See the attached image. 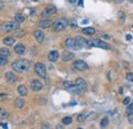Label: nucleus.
<instances>
[{
    "instance_id": "f8f14e48",
    "label": "nucleus",
    "mask_w": 133,
    "mask_h": 129,
    "mask_svg": "<svg viewBox=\"0 0 133 129\" xmlns=\"http://www.w3.org/2000/svg\"><path fill=\"white\" fill-rule=\"evenodd\" d=\"M42 87H43V84L39 80H37V79L33 80L31 82V88H32L33 91H39V90H41Z\"/></svg>"
},
{
    "instance_id": "a19ab883",
    "label": "nucleus",
    "mask_w": 133,
    "mask_h": 129,
    "mask_svg": "<svg viewBox=\"0 0 133 129\" xmlns=\"http://www.w3.org/2000/svg\"><path fill=\"white\" fill-rule=\"evenodd\" d=\"M69 1H70V3H76L77 0H69Z\"/></svg>"
},
{
    "instance_id": "423d86ee",
    "label": "nucleus",
    "mask_w": 133,
    "mask_h": 129,
    "mask_svg": "<svg viewBox=\"0 0 133 129\" xmlns=\"http://www.w3.org/2000/svg\"><path fill=\"white\" fill-rule=\"evenodd\" d=\"M73 67L75 70H77V71L82 72V71H85V70L88 69V64L82 60H78V61H75L73 63Z\"/></svg>"
},
{
    "instance_id": "2f4dec72",
    "label": "nucleus",
    "mask_w": 133,
    "mask_h": 129,
    "mask_svg": "<svg viewBox=\"0 0 133 129\" xmlns=\"http://www.w3.org/2000/svg\"><path fill=\"white\" fill-rule=\"evenodd\" d=\"M85 119H86V116L84 115V114H80V115H78V117H77V121L78 122H84L85 121Z\"/></svg>"
},
{
    "instance_id": "aec40b11",
    "label": "nucleus",
    "mask_w": 133,
    "mask_h": 129,
    "mask_svg": "<svg viewBox=\"0 0 133 129\" xmlns=\"http://www.w3.org/2000/svg\"><path fill=\"white\" fill-rule=\"evenodd\" d=\"M82 33L85 35H93L95 33V30L91 27H87V28H83L82 29Z\"/></svg>"
},
{
    "instance_id": "a878e982",
    "label": "nucleus",
    "mask_w": 133,
    "mask_h": 129,
    "mask_svg": "<svg viewBox=\"0 0 133 129\" xmlns=\"http://www.w3.org/2000/svg\"><path fill=\"white\" fill-rule=\"evenodd\" d=\"M0 55L2 56H9L10 55V50L8 48H5V47H2L0 48Z\"/></svg>"
},
{
    "instance_id": "a211bd4d",
    "label": "nucleus",
    "mask_w": 133,
    "mask_h": 129,
    "mask_svg": "<svg viewBox=\"0 0 133 129\" xmlns=\"http://www.w3.org/2000/svg\"><path fill=\"white\" fill-rule=\"evenodd\" d=\"M5 78H6V80L9 82V83H13V82H15V80H16L15 75L11 72H7L6 74H5Z\"/></svg>"
},
{
    "instance_id": "6ab92c4d",
    "label": "nucleus",
    "mask_w": 133,
    "mask_h": 129,
    "mask_svg": "<svg viewBox=\"0 0 133 129\" xmlns=\"http://www.w3.org/2000/svg\"><path fill=\"white\" fill-rule=\"evenodd\" d=\"M18 92L20 93V95H22V96H26L28 94V90H27L25 85H20L18 87Z\"/></svg>"
},
{
    "instance_id": "4468645a",
    "label": "nucleus",
    "mask_w": 133,
    "mask_h": 129,
    "mask_svg": "<svg viewBox=\"0 0 133 129\" xmlns=\"http://www.w3.org/2000/svg\"><path fill=\"white\" fill-rule=\"evenodd\" d=\"M126 112H127V116H128V121L131 124H133V103H129Z\"/></svg>"
},
{
    "instance_id": "412c9836",
    "label": "nucleus",
    "mask_w": 133,
    "mask_h": 129,
    "mask_svg": "<svg viewBox=\"0 0 133 129\" xmlns=\"http://www.w3.org/2000/svg\"><path fill=\"white\" fill-rule=\"evenodd\" d=\"M26 35V32L24 30H22V29H16L15 31H13V36L14 37H24Z\"/></svg>"
},
{
    "instance_id": "39448f33",
    "label": "nucleus",
    "mask_w": 133,
    "mask_h": 129,
    "mask_svg": "<svg viewBox=\"0 0 133 129\" xmlns=\"http://www.w3.org/2000/svg\"><path fill=\"white\" fill-rule=\"evenodd\" d=\"M34 70H35L36 74L39 76V77H41V78H43V79L46 78V76H47V74H46V68H45V66H44L42 63H37V64H35Z\"/></svg>"
},
{
    "instance_id": "5701e85b",
    "label": "nucleus",
    "mask_w": 133,
    "mask_h": 129,
    "mask_svg": "<svg viewBox=\"0 0 133 129\" xmlns=\"http://www.w3.org/2000/svg\"><path fill=\"white\" fill-rule=\"evenodd\" d=\"M14 20H15V22H18L19 24H22V23H24V22H25L26 17H25V15H24V14H22V13H18V14H15Z\"/></svg>"
},
{
    "instance_id": "bb28decb",
    "label": "nucleus",
    "mask_w": 133,
    "mask_h": 129,
    "mask_svg": "<svg viewBox=\"0 0 133 129\" xmlns=\"http://www.w3.org/2000/svg\"><path fill=\"white\" fill-rule=\"evenodd\" d=\"M8 117V113L6 110L4 109H0V119H5Z\"/></svg>"
},
{
    "instance_id": "f3484780",
    "label": "nucleus",
    "mask_w": 133,
    "mask_h": 129,
    "mask_svg": "<svg viewBox=\"0 0 133 129\" xmlns=\"http://www.w3.org/2000/svg\"><path fill=\"white\" fill-rule=\"evenodd\" d=\"M75 57V54L71 51H65L62 54V61L63 62H69V61H72L73 58Z\"/></svg>"
},
{
    "instance_id": "7ed1b4c3",
    "label": "nucleus",
    "mask_w": 133,
    "mask_h": 129,
    "mask_svg": "<svg viewBox=\"0 0 133 129\" xmlns=\"http://www.w3.org/2000/svg\"><path fill=\"white\" fill-rule=\"evenodd\" d=\"M88 44L90 47H98V48H102V49H109V45L105 42V41H101L99 39H91L88 41Z\"/></svg>"
},
{
    "instance_id": "b1692460",
    "label": "nucleus",
    "mask_w": 133,
    "mask_h": 129,
    "mask_svg": "<svg viewBox=\"0 0 133 129\" xmlns=\"http://www.w3.org/2000/svg\"><path fill=\"white\" fill-rule=\"evenodd\" d=\"M51 26V22L49 20H42L40 22V27L43 28V29H46V28H49Z\"/></svg>"
},
{
    "instance_id": "7c9ffc66",
    "label": "nucleus",
    "mask_w": 133,
    "mask_h": 129,
    "mask_svg": "<svg viewBox=\"0 0 133 129\" xmlns=\"http://www.w3.org/2000/svg\"><path fill=\"white\" fill-rule=\"evenodd\" d=\"M119 20L121 22V24H123V23L125 22V13H123V11H120L119 13Z\"/></svg>"
},
{
    "instance_id": "dca6fc26",
    "label": "nucleus",
    "mask_w": 133,
    "mask_h": 129,
    "mask_svg": "<svg viewBox=\"0 0 133 129\" xmlns=\"http://www.w3.org/2000/svg\"><path fill=\"white\" fill-rule=\"evenodd\" d=\"M14 51H15V53H18V54H24L25 51H26L25 45L22 44V43L16 44V45L14 46Z\"/></svg>"
},
{
    "instance_id": "f03ea898",
    "label": "nucleus",
    "mask_w": 133,
    "mask_h": 129,
    "mask_svg": "<svg viewBox=\"0 0 133 129\" xmlns=\"http://www.w3.org/2000/svg\"><path fill=\"white\" fill-rule=\"evenodd\" d=\"M20 28V24L18 22H4L0 25V31L2 33H8V32H13L16 29Z\"/></svg>"
},
{
    "instance_id": "c9c22d12",
    "label": "nucleus",
    "mask_w": 133,
    "mask_h": 129,
    "mask_svg": "<svg viewBox=\"0 0 133 129\" xmlns=\"http://www.w3.org/2000/svg\"><path fill=\"white\" fill-rule=\"evenodd\" d=\"M100 36H101V38H105V39H109V36L108 34H101Z\"/></svg>"
},
{
    "instance_id": "72a5a7b5",
    "label": "nucleus",
    "mask_w": 133,
    "mask_h": 129,
    "mask_svg": "<svg viewBox=\"0 0 133 129\" xmlns=\"http://www.w3.org/2000/svg\"><path fill=\"white\" fill-rule=\"evenodd\" d=\"M126 78L128 79L129 81H131V82H133V73H128L126 75Z\"/></svg>"
},
{
    "instance_id": "9b49d317",
    "label": "nucleus",
    "mask_w": 133,
    "mask_h": 129,
    "mask_svg": "<svg viewBox=\"0 0 133 129\" xmlns=\"http://www.w3.org/2000/svg\"><path fill=\"white\" fill-rule=\"evenodd\" d=\"M76 85L78 87V89L80 92H82V91H85L86 89H87V84H86V82L84 79L82 78H78L76 80Z\"/></svg>"
},
{
    "instance_id": "e433bc0d",
    "label": "nucleus",
    "mask_w": 133,
    "mask_h": 129,
    "mask_svg": "<svg viewBox=\"0 0 133 129\" xmlns=\"http://www.w3.org/2000/svg\"><path fill=\"white\" fill-rule=\"evenodd\" d=\"M126 39H127V40H131V39H132V35H131V34H127V35H126Z\"/></svg>"
},
{
    "instance_id": "1a4fd4ad",
    "label": "nucleus",
    "mask_w": 133,
    "mask_h": 129,
    "mask_svg": "<svg viewBox=\"0 0 133 129\" xmlns=\"http://www.w3.org/2000/svg\"><path fill=\"white\" fill-rule=\"evenodd\" d=\"M55 13H56V8H55L54 6H52V5H48V6L42 11L41 16L45 19V17H48V16H50V15L54 14Z\"/></svg>"
},
{
    "instance_id": "a18cd8bd",
    "label": "nucleus",
    "mask_w": 133,
    "mask_h": 129,
    "mask_svg": "<svg viewBox=\"0 0 133 129\" xmlns=\"http://www.w3.org/2000/svg\"><path fill=\"white\" fill-rule=\"evenodd\" d=\"M35 1H36V0H35Z\"/></svg>"
},
{
    "instance_id": "c03bdc74",
    "label": "nucleus",
    "mask_w": 133,
    "mask_h": 129,
    "mask_svg": "<svg viewBox=\"0 0 133 129\" xmlns=\"http://www.w3.org/2000/svg\"><path fill=\"white\" fill-rule=\"evenodd\" d=\"M132 28H133V25H132Z\"/></svg>"
},
{
    "instance_id": "79ce46f5",
    "label": "nucleus",
    "mask_w": 133,
    "mask_h": 129,
    "mask_svg": "<svg viewBox=\"0 0 133 129\" xmlns=\"http://www.w3.org/2000/svg\"><path fill=\"white\" fill-rule=\"evenodd\" d=\"M115 1L117 2V3H122V2H123V0H115Z\"/></svg>"
},
{
    "instance_id": "58836bf2",
    "label": "nucleus",
    "mask_w": 133,
    "mask_h": 129,
    "mask_svg": "<svg viewBox=\"0 0 133 129\" xmlns=\"http://www.w3.org/2000/svg\"><path fill=\"white\" fill-rule=\"evenodd\" d=\"M0 126H2L4 128H7V124H3V123H0Z\"/></svg>"
},
{
    "instance_id": "393cba45",
    "label": "nucleus",
    "mask_w": 133,
    "mask_h": 129,
    "mask_svg": "<svg viewBox=\"0 0 133 129\" xmlns=\"http://www.w3.org/2000/svg\"><path fill=\"white\" fill-rule=\"evenodd\" d=\"M24 103H25V101L24 99H22V98H16L15 102H14L15 107L18 109H22L23 107H24Z\"/></svg>"
},
{
    "instance_id": "cd10ccee",
    "label": "nucleus",
    "mask_w": 133,
    "mask_h": 129,
    "mask_svg": "<svg viewBox=\"0 0 133 129\" xmlns=\"http://www.w3.org/2000/svg\"><path fill=\"white\" fill-rule=\"evenodd\" d=\"M73 121L72 119V117H65V118H62V124H65V125H68V124H71Z\"/></svg>"
},
{
    "instance_id": "6e6552de",
    "label": "nucleus",
    "mask_w": 133,
    "mask_h": 129,
    "mask_svg": "<svg viewBox=\"0 0 133 129\" xmlns=\"http://www.w3.org/2000/svg\"><path fill=\"white\" fill-rule=\"evenodd\" d=\"M63 86H65V88L68 90V91H70L71 93H79V89H78V87L76 84H73L72 82H63Z\"/></svg>"
},
{
    "instance_id": "f704fd0d",
    "label": "nucleus",
    "mask_w": 133,
    "mask_h": 129,
    "mask_svg": "<svg viewBox=\"0 0 133 129\" xmlns=\"http://www.w3.org/2000/svg\"><path fill=\"white\" fill-rule=\"evenodd\" d=\"M69 25H71L73 28H77V24H76V22H74V21H72L71 23H69Z\"/></svg>"
},
{
    "instance_id": "4c0bfd02",
    "label": "nucleus",
    "mask_w": 133,
    "mask_h": 129,
    "mask_svg": "<svg viewBox=\"0 0 133 129\" xmlns=\"http://www.w3.org/2000/svg\"><path fill=\"white\" fill-rule=\"evenodd\" d=\"M4 7V3L1 1V0H0V9H2Z\"/></svg>"
},
{
    "instance_id": "f257e3e1",
    "label": "nucleus",
    "mask_w": 133,
    "mask_h": 129,
    "mask_svg": "<svg viewBox=\"0 0 133 129\" xmlns=\"http://www.w3.org/2000/svg\"><path fill=\"white\" fill-rule=\"evenodd\" d=\"M30 66H31V62L28 61V60H25V58H22V60H16L15 62L12 63L11 67L14 71L19 72V73H24V72H27L29 69H30Z\"/></svg>"
},
{
    "instance_id": "2eb2a0df",
    "label": "nucleus",
    "mask_w": 133,
    "mask_h": 129,
    "mask_svg": "<svg viewBox=\"0 0 133 129\" xmlns=\"http://www.w3.org/2000/svg\"><path fill=\"white\" fill-rule=\"evenodd\" d=\"M34 36H35V39L38 41L39 43H42L43 42V40H44V33L41 31V30H37L34 32Z\"/></svg>"
},
{
    "instance_id": "ea45409f",
    "label": "nucleus",
    "mask_w": 133,
    "mask_h": 129,
    "mask_svg": "<svg viewBox=\"0 0 133 129\" xmlns=\"http://www.w3.org/2000/svg\"><path fill=\"white\" fill-rule=\"evenodd\" d=\"M78 4L80 5V6H82V5H83V0H79V3Z\"/></svg>"
},
{
    "instance_id": "c85d7f7f",
    "label": "nucleus",
    "mask_w": 133,
    "mask_h": 129,
    "mask_svg": "<svg viewBox=\"0 0 133 129\" xmlns=\"http://www.w3.org/2000/svg\"><path fill=\"white\" fill-rule=\"evenodd\" d=\"M8 63V61H7V58H6V56H2V55H0V67H3V66H5Z\"/></svg>"
},
{
    "instance_id": "20e7f679",
    "label": "nucleus",
    "mask_w": 133,
    "mask_h": 129,
    "mask_svg": "<svg viewBox=\"0 0 133 129\" xmlns=\"http://www.w3.org/2000/svg\"><path fill=\"white\" fill-rule=\"evenodd\" d=\"M69 26V22L66 19H59L53 23V30L56 32L63 31L65 29H67Z\"/></svg>"
},
{
    "instance_id": "c756f323",
    "label": "nucleus",
    "mask_w": 133,
    "mask_h": 129,
    "mask_svg": "<svg viewBox=\"0 0 133 129\" xmlns=\"http://www.w3.org/2000/svg\"><path fill=\"white\" fill-rule=\"evenodd\" d=\"M109 125V119L108 118H103L102 120H101V122H100V126L102 127V128H105V127H107Z\"/></svg>"
},
{
    "instance_id": "473e14b6",
    "label": "nucleus",
    "mask_w": 133,
    "mask_h": 129,
    "mask_svg": "<svg viewBox=\"0 0 133 129\" xmlns=\"http://www.w3.org/2000/svg\"><path fill=\"white\" fill-rule=\"evenodd\" d=\"M130 102H131V98L128 96V97H125L124 98V101H123V104H125V105H128L129 103H130Z\"/></svg>"
},
{
    "instance_id": "37998d69",
    "label": "nucleus",
    "mask_w": 133,
    "mask_h": 129,
    "mask_svg": "<svg viewBox=\"0 0 133 129\" xmlns=\"http://www.w3.org/2000/svg\"><path fill=\"white\" fill-rule=\"evenodd\" d=\"M130 1H131V2H132V3H133V0H130Z\"/></svg>"
},
{
    "instance_id": "4be33fe9",
    "label": "nucleus",
    "mask_w": 133,
    "mask_h": 129,
    "mask_svg": "<svg viewBox=\"0 0 133 129\" xmlns=\"http://www.w3.org/2000/svg\"><path fill=\"white\" fill-rule=\"evenodd\" d=\"M14 42H15V40H14L13 37H6V38H4V40H3V43L6 44V45H8V46L13 45Z\"/></svg>"
},
{
    "instance_id": "ddd939ff",
    "label": "nucleus",
    "mask_w": 133,
    "mask_h": 129,
    "mask_svg": "<svg viewBox=\"0 0 133 129\" xmlns=\"http://www.w3.org/2000/svg\"><path fill=\"white\" fill-rule=\"evenodd\" d=\"M47 57H48V61L49 62H56L57 60H59V57H60V54H59V51L57 50H52V51H50L49 53H48V55H47Z\"/></svg>"
},
{
    "instance_id": "9d476101",
    "label": "nucleus",
    "mask_w": 133,
    "mask_h": 129,
    "mask_svg": "<svg viewBox=\"0 0 133 129\" xmlns=\"http://www.w3.org/2000/svg\"><path fill=\"white\" fill-rule=\"evenodd\" d=\"M76 42H77V44H78L79 49H81V48H87V47H90L89 44H88V41H87V40H85L83 37L78 36V37L76 38Z\"/></svg>"
},
{
    "instance_id": "0eeeda50",
    "label": "nucleus",
    "mask_w": 133,
    "mask_h": 129,
    "mask_svg": "<svg viewBox=\"0 0 133 129\" xmlns=\"http://www.w3.org/2000/svg\"><path fill=\"white\" fill-rule=\"evenodd\" d=\"M65 46L68 49H71V50H78V44L76 42V39H73V38H67L65 41Z\"/></svg>"
}]
</instances>
